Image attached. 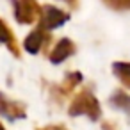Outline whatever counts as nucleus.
Returning a JSON list of instances; mask_svg holds the SVG:
<instances>
[{
    "label": "nucleus",
    "mask_w": 130,
    "mask_h": 130,
    "mask_svg": "<svg viewBox=\"0 0 130 130\" xmlns=\"http://www.w3.org/2000/svg\"><path fill=\"white\" fill-rule=\"evenodd\" d=\"M70 116H87L91 121H98L102 116V107L98 98L91 93V89H82L68 107Z\"/></svg>",
    "instance_id": "nucleus-1"
},
{
    "label": "nucleus",
    "mask_w": 130,
    "mask_h": 130,
    "mask_svg": "<svg viewBox=\"0 0 130 130\" xmlns=\"http://www.w3.org/2000/svg\"><path fill=\"white\" fill-rule=\"evenodd\" d=\"M70 20V13L55 7V6H43L39 13V29L41 30H54L61 25H64Z\"/></svg>",
    "instance_id": "nucleus-2"
},
{
    "label": "nucleus",
    "mask_w": 130,
    "mask_h": 130,
    "mask_svg": "<svg viewBox=\"0 0 130 130\" xmlns=\"http://www.w3.org/2000/svg\"><path fill=\"white\" fill-rule=\"evenodd\" d=\"M14 7V18L22 25H30L38 20L41 13V6L38 0H11Z\"/></svg>",
    "instance_id": "nucleus-3"
},
{
    "label": "nucleus",
    "mask_w": 130,
    "mask_h": 130,
    "mask_svg": "<svg viewBox=\"0 0 130 130\" xmlns=\"http://www.w3.org/2000/svg\"><path fill=\"white\" fill-rule=\"evenodd\" d=\"M0 116H4L11 121L23 119L27 116V109H25L23 103H20L16 100H11L7 94H4L0 91Z\"/></svg>",
    "instance_id": "nucleus-4"
},
{
    "label": "nucleus",
    "mask_w": 130,
    "mask_h": 130,
    "mask_svg": "<svg viewBox=\"0 0 130 130\" xmlns=\"http://www.w3.org/2000/svg\"><path fill=\"white\" fill-rule=\"evenodd\" d=\"M50 41V34L41 30V29H36L32 30L30 34L25 36V41H23V48L29 52V54H39Z\"/></svg>",
    "instance_id": "nucleus-5"
},
{
    "label": "nucleus",
    "mask_w": 130,
    "mask_h": 130,
    "mask_svg": "<svg viewBox=\"0 0 130 130\" xmlns=\"http://www.w3.org/2000/svg\"><path fill=\"white\" fill-rule=\"evenodd\" d=\"M75 50H77V48H75V43H73L71 39H68V38H62V39L57 41V45H55L54 50L50 52L48 59H50V62H54V64H61V62H64L70 55H73Z\"/></svg>",
    "instance_id": "nucleus-6"
},
{
    "label": "nucleus",
    "mask_w": 130,
    "mask_h": 130,
    "mask_svg": "<svg viewBox=\"0 0 130 130\" xmlns=\"http://www.w3.org/2000/svg\"><path fill=\"white\" fill-rule=\"evenodd\" d=\"M82 82V75L78 73V71H73V73H68L66 77H64V80H62V84L61 86H57V87H54L52 89V96H57L59 98V102L61 100H64L78 84ZM55 98V100H57Z\"/></svg>",
    "instance_id": "nucleus-7"
},
{
    "label": "nucleus",
    "mask_w": 130,
    "mask_h": 130,
    "mask_svg": "<svg viewBox=\"0 0 130 130\" xmlns=\"http://www.w3.org/2000/svg\"><path fill=\"white\" fill-rule=\"evenodd\" d=\"M0 43L6 45L7 50H9L14 57H20V55H22V50H20V46H18V41H16L14 32L9 29V25H7L2 18H0Z\"/></svg>",
    "instance_id": "nucleus-8"
},
{
    "label": "nucleus",
    "mask_w": 130,
    "mask_h": 130,
    "mask_svg": "<svg viewBox=\"0 0 130 130\" xmlns=\"http://www.w3.org/2000/svg\"><path fill=\"white\" fill-rule=\"evenodd\" d=\"M109 105L118 110H123L130 116V94H126L125 91H121V89L114 91L109 98Z\"/></svg>",
    "instance_id": "nucleus-9"
},
{
    "label": "nucleus",
    "mask_w": 130,
    "mask_h": 130,
    "mask_svg": "<svg viewBox=\"0 0 130 130\" xmlns=\"http://www.w3.org/2000/svg\"><path fill=\"white\" fill-rule=\"evenodd\" d=\"M112 73L116 75V78L123 84V86H126L128 89H130V62H114L112 64Z\"/></svg>",
    "instance_id": "nucleus-10"
},
{
    "label": "nucleus",
    "mask_w": 130,
    "mask_h": 130,
    "mask_svg": "<svg viewBox=\"0 0 130 130\" xmlns=\"http://www.w3.org/2000/svg\"><path fill=\"white\" fill-rule=\"evenodd\" d=\"M102 2L114 11H130V0H102Z\"/></svg>",
    "instance_id": "nucleus-11"
},
{
    "label": "nucleus",
    "mask_w": 130,
    "mask_h": 130,
    "mask_svg": "<svg viewBox=\"0 0 130 130\" xmlns=\"http://www.w3.org/2000/svg\"><path fill=\"white\" fill-rule=\"evenodd\" d=\"M36 130H66L62 125H46L43 128H36Z\"/></svg>",
    "instance_id": "nucleus-12"
},
{
    "label": "nucleus",
    "mask_w": 130,
    "mask_h": 130,
    "mask_svg": "<svg viewBox=\"0 0 130 130\" xmlns=\"http://www.w3.org/2000/svg\"><path fill=\"white\" fill-rule=\"evenodd\" d=\"M102 130H118V128H116V123L103 121V123H102Z\"/></svg>",
    "instance_id": "nucleus-13"
},
{
    "label": "nucleus",
    "mask_w": 130,
    "mask_h": 130,
    "mask_svg": "<svg viewBox=\"0 0 130 130\" xmlns=\"http://www.w3.org/2000/svg\"><path fill=\"white\" fill-rule=\"evenodd\" d=\"M62 2H66V4H68L71 9H75V7L78 6V0H62Z\"/></svg>",
    "instance_id": "nucleus-14"
},
{
    "label": "nucleus",
    "mask_w": 130,
    "mask_h": 130,
    "mask_svg": "<svg viewBox=\"0 0 130 130\" xmlns=\"http://www.w3.org/2000/svg\"><path fill=\"white\" fill-rule=\"evenodd\" d=\"M0 130H6V126H4L2 123H0Z\"/></svg>",
    "instance_id": "nucleus-15"
}]
</instances>
